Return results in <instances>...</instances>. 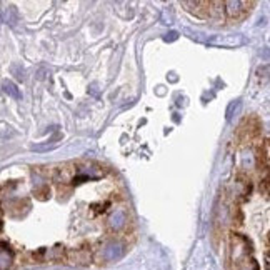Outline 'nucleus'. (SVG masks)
<instances>
[{"mask_svg": "<svg viewBox=\"0 0 270 270\" xmlns=\"http://www.w3.org/2000/svg\"><path fill=\"white\" fill-rule=\"evenodd\" d=\"M12 259H14L12 252L8 250V248H2V250H0V270H7L10 267Z\"/></svg>", "mask_w": 270, "mask_h": 270, "instance_id": "20e7f679", "label": "nucleus"}, {"mask_svg": "<svg viewBox=\"0 0 270 270\" xmlns=\"http://www.w3.org/2000/svg\"><path fill=\"white\" fill-rule=\"evenodd\" d=\"M2 88H3V92L5 94H8L10 97H14V99H20V90L17 88V85L14 82H10V80H3L2 82Z\"/></svg>", "mask_w": 270, "mask_h": 270, "instance_id": "39448f33", "label": "nucleus"}, {"mask_svg": "<svg viewBox=\"0 0 270 270\" xmlns=\"http://www.w3.org/2000/svg\"><path fill=\"white\" fill-rule=\"evenodd\" d=\"M124 250L125 248L120 242L112 240V242L104 243L102 248H100L99 260H102V262H115V260H119L120 257L124 255Z\"/></svg>", "mask_w": 270, "mask_h": 270, "instance_id": "f257e3e1", "label": "nucleus"}, {"mask_svg": "<svg viewBox=\"0 0 270 270\" xmlns=\"http://www.w3.org/2000/svg\"><path fill=\"white\" fill-rule=\"evenodd\" d=\"M242 42H243L242 37L237 39V40L232 37V39H214L212 44H217V45H237V44H242Z\"/></svg>", "mask_w": 270, "mask_h": 270, "instance_id": "423d86ee", "label": "nucleus"}, {"mask_svg": "<svg viewBox=\"0 0 270 270\" xmlns=\"http://www.w3.org/2000/svg\"><path fill=\"white\" fill-rule=\"evenodd\" d=\"M129 218H127V212L125 210H113L108 217V227L110 230H122L125 225H127Z\"/></svg>", "mask_w": 270, "mask_h": 270, "instance_id": "f03ea898", "label": "nucleus"}, {"mask_svg": "<svg viewBox=\"0 0 270 270\" xmlns=\"http://www.w3.org/2000/svg\"><path fill=\"white\" fill-rule=\"evenodd\" d=\"M223 7H227L225 12H227V17H229V19H237V17H240L242 14H245L247 12L245 7H250V3H247V2H225L223 3Z\"/></svg>", "mask_w": 270, "mask_h": 270, "instance_id": "7ed1b4c3", "label": "nucleus"}]
</instances>
